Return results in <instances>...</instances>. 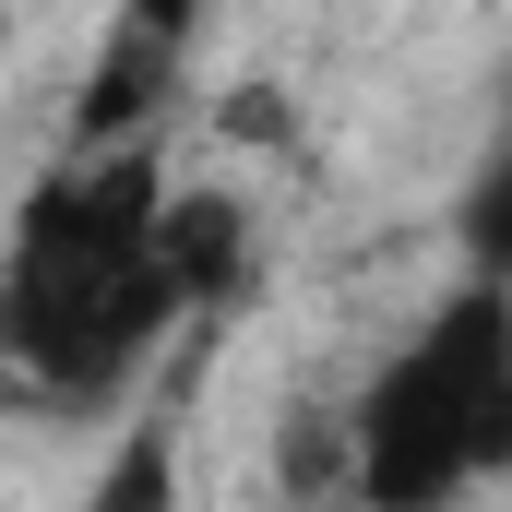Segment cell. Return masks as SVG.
Here are the masks:
<instances>
[{
  "mask_svg": "<svg viewBox=\"0 0 512 512\" xmlns=\"http://www.w3.org/2000/svg\"><path fill=\"white\" fill-rule=\"evenodd\" d=\"M191 322L167 274V167L143 143H72L0 239V370L60 405H108Z\"/></svg>",
  "mask_w": 512,
  "mask_h": 512,
  "instance_id": "1",
  "label": "cell"
},
{
  "mask_svg": "<svg viewBox=\"0 0 512 512\" xmlns=\"http://www.w3.org/2000/svg\"><path fill=\"white\" fill-rule=\"evenodd\" d=\"M512 477V286L465 274L346 405V489L370 512H429Z\"/></svg>",
  "mask_w": 512,
  "mask_h": 512,
  "instance_id": "2",
  "label": "cell"
},
{
  "mask_svg": "<svg viewBox=\"0 0 512 512\" xmlns=\"http://www.w3.org/2000/svg\"><path fill=\"white\" fill-rule=\"evenodd\" d=\"M203 12H215V0H120L96 72H84V96H72V143H143V120L167 108L179 60H191V36H203Z\"/></svg>",
  "mask_w": 512,
  "mask_h": 512,
  "instance_id": "3",
  "label": "cell"
},
{
  "mask_svg": "<svg viewBox=\"0 0 512 512\" xmlns=\"http://www.w3.org/2000/svg\"><path fill=\"white\" fill-rule=\"evenodd\" d=\"M167 274H179L191 310L239 298V274H251V215H239L227 191H179V179H167Z\"/></svg>",
  "mask_w": 512,
  "mask_h": 512,
  "instance_id": "4",
  "label": "cell"
},
{
  "mask_svg": "<svg viewBox=\"0 0 512 512\" xmlns=\"http://www.w3.org/2000/svg\"><path fill=\"white\" fill-rule=\"evenodd\" d=\"M465 251H477V274L512 286V143L477 167V191H465Z\"/></svg>",
  "mask_w": 512,
  "mask_h": 512,
  "instance_id": "5",
  "label": "cell"
},
{
  "mask_svg": "<svg viewBox=\"0 0 512 512\" xmlns=\"http://www.w3.org/2000/svg\"><path fill=\"white\" fill-rule=\"evenodd\" d=\"M96 501H167V429H155L143 453H120V465L96 477Z\"/></svg>",
  "mask_w": 512,
  "mask_h": 512,
  "instance_id": "6",
  "label": "cell"
}]
</instances>
